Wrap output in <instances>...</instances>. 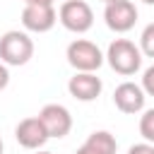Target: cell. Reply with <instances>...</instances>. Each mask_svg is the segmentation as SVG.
I'll list each match as a JSON object with an SVG mask.
<instances>
[{
	"label": "cell",
	"mask_w": 154,
	"mask_h": 154,
	"mask_svg": "<svg viewBox=\"0 0 154 154\" xmlns=\"http://www.w3.org/2000/svg\"><path fill=\"white\" fill-rule=\"evenodd\" d=\"M106 60L111 70H116L123 77H130L142 67V51L130 38H116L106 51Z\"/></svg>",
	"instance_id": "cell-1"
},
{
	"label": "cell",
	"mask_w": 154,
	"mask_h": 154,
	"mask_svg": "<svg viewBox=\"0 0 154 154\" xmlns=\"http://www.w3.org/2000/svg\"><path fill=\"white\" fill-rule=\"evenodd\" d=\"M34 55V41L26 31H7L0 36V60L5 65H12V67H19V65H26Z\"/></svg>",
	"instance_id": "cell-2"
},
{
	"label": "cell",
	"mask_w": 154,
	"mask_h": 154,
	"mask_svg": "<svg viewBox=\"0 0 154 154\" xmlns=\"http://www.w3.org/2000/svg\"><path fill=\"white\" fill-rule=\"evenodd\" d=\"M65 58L67 63L77 70V72H96L101 65H103V53L96 43L87 41V38H77L67 46L65 51Z\"/></svg>",
	"instance_id": "cell-3"
},
{
	"label": "cell",
	"mask_w": 154,
	"mask_h": 154,
	"mask_svg": "<svg viewBox=\"0 0 154 154\" xmlns=\"http://www.w3.org/2000/svg\"><path fill=\"white\" fill-rule=\"evenodd\" d=\"M58 19L67 31L84 34L94 24V12L84 0H65L58 10Z\"/></svg>",
	"instance_id": "cell-4"
},
{
	"label": "cell",
	"mask_w": 154,
	"mask_h": 154,
	"mask_svg": "<svg viewBox=\"0 0 154 154\" xmlns=\"http://www.w3.org/2000/svg\"><path fill=\"white\" fill-rule=\"evenodd\" d=\"M103 19H106V26L116 34H125L135 26L137 22V7L132 0H116V2H108L106 10H103Z\"/></svg>",
	"instance_id": "cell-5"
},
{
	"label": "cell",
	"mask_w": 154,
	"mask_h": 154,
	"mask_svg": "<svg viewBox=\"0 0 154 154\" xmlns=\"http://www.w3.org/2000/svg\"><path fill=\"white\" fill-rule=\"evenodd\" d=\"M55 22H58V12L53 5H24L22 10V24L26 31L46 34L55 26Z\"/></svg>",
	"instance_id": "cell-6"
},
{
	"label": "cell",
	"mask_w": 154,
	"mask_h": 154,
	"mask_svg": "<svg viewBox=\"0 0 154 154\" xmlns=\"http://www.w3.org/2000/svg\"><path fill=\"white\" fill-rule=\"evenodd\" d=\"M144 101H147V94L142 89V84H135V82H123L116 87L113 91V103L120 113H128V116H135L144 108Z\"/></svg>",
	"instance_id": "cell-7"
},
{
	"label": "cell",
	"mask_w": 154,
	"mask_h": 154,
	"mask_svg": "<svg viewBox=\"0 0 154 154\" xmlns=\"http://www.w3.org/2000/svg\"><path fill=\"white\" fill-rule=\"evenodd\" d=\"M14 137L24 149H41L48 142V130L38 116H31V118H24L17 123Z\"/></svg>",
	"instance_id": "cell-8"
},
{
	"label": "cell",
	"mask_w": 154,
	"mask_h": 154,
	"mask_svg": "<svg viewBox=\"0 0 154 154\" xmlns=\"http://www.w3.org/2000/svg\"><path fill=\"white\" fill-rule=\"evenodd\" d=\"M38 118L43 120V125L48 130V137H58L60 140L72 130V116L63 103H46L41 108Z\"/></svg>",
	"instance_id": "cell-9"
},
{
	"label": "cell",
	"mask_w": 154,
	"mask_h": 154,
	"mask_svg": "<svg viewBox=\"0 0 154 154\" xmlns=\"http://www.w3.org/2000/svg\"><path fill=\"white\" fill-rule=\"evenodd\" d=\"M101 89H103V84L94 72H75V77H70V82H67L70 96L77 101H84V103L99 99Z\"/></svg>",
	"instance_id": "cell-10"
},
{
	"label": "cell",
	"mask_w": 154,
	"mask_h": 154,
	"mask_svg": "<svg viewBox=\"0 0 154 154\" xmlns=\"http://www.w3.org/2000/svg\"><path fill=\"white\" fill-rule=\"evenodd\" d=\"M118 142L108 130H94L87 142L77 149V154H116Z\"/></svg>",
	"instance_id": "cell-11"
},
{
	"label": "cell",
	"mask_w": 154,
	"mask_h": 154,
	"mask_svg": "<svg viewBox=\"0 0 154 154\" xmlns=\"http://www.w3.org/2000/svg\"><path fill=\"white\" fill-rule=\"evenodd\" d=\"M140 51H142V55L154 58V22L147 24L140 34Z\"/></svg>",
	"instance_id": "cell-12"
},
{
	"label": "cell",
	"mask_w": 154,
	"mask_h": 154,
	"mask_svg": "<svg viewBox=\"0 0 154 154\" xmlns=\"http://www.w3.org/2000/svg\"><path fill=\"white\" fill-rule=\"evenodd\" d=\"M140 135L144 137V142L154 144V108L142 113V118H140Z\"/></svg>",
	"instance_id": "cell-13"
},
{
	"label": "cell",
	"mask_w": 154,
	"mask_h": 154,
	"mask_svg": "<svg viewBox=\"0 0 154 154\" xmlns=\"http://www.w3.org/2000/svg\"><path fill=\"white\" fill-rule=\"evenodd\" d=\"M142 89L147 96H154V65H149L142 75Z\"/></svg>",
	"instance_id": "cell-14"
},
{
	"label": "cell",
	"mask_w": 154,
	"mask_h": 154,
	"mask_svg": "<svg viewBox=\"0 0 154 154\" xmlns=\"http://www.w3.org/2000/svg\"><path fill=\"white\" fill-rule=\"evenodd\" d=\"M128 154H154V144L152 142H140V144H132L128 149Z\"/></svg>",
	"instance_id": "cell-15"
},
{
	"label": "cell",
	"mask_w": 154,
	"mask_h": 154,
	"mask_svg": "<svg viewBox=\"0 0 154 154\" xmlns=\"http://www.w3.org/2000/svg\"><path fill=\"white\" fill-rule=\"evenodd\" d=\"M7 84H10V72H7V65H5V63H0V91H2Z\"/></svg>",
	"instance_id": "cell-16"
},
{
	"label": "cell",
	"mask_w": 154,
	"mask_h": 154,
	"mask_svg": "<svg viewBox=\"0 0 154 154\" xmlns=\"http://www.w3.org/2000/svg\"><path fill=\"white\" fill-rule=\"evenodd\" d=\"M55 0H24V5H53Z\"/></svg>",
	"instance_id": "cell-17"
},
{
	"label": "cell",
	"mask_w": 154,
	"mask_h": 154,
	"mask_svg": "<svg viewBox=\"0 0 154 154\" xmlns=\"http://www.w3.org/2000/svg\"><path fill=\"white\" fill-rule=\"evenodd\" d=\"M142 2H144V5H154V0H142Z\"/></svg>",
	"instance_id": "cell-18"
},
{
	"label": "cell",
	"mask_w": 154,
	"mask_h": 154,
	"mask_svg": "<svg viewBox=\"0 0 154 154\" xmlns=\"http://www.w3.org/2000/svg\"><path fill=\"white\" fill-rule=\"evenodd\" d=\"M2 152H5V144H2V140H0V154H2Z\"/></svg>",
	"instance_id": "cell-19"
},
{
	"label": "cell",
	"mask_w": 154,
	"mask_h": 154,
	"mask_svg": "<svg viewBox=\"0 0 154 154\" xmlns=\"http://www.w3.org/2000/svg\"><path fill=\"white\" fill-rule=\"evenodd\" d=\"M36 154H53V152H41V149H38V152H36Z\"/></svg>",
	"instance_id": "cell-20"
},
{
	"label": "cell",
	"mask_w": 154,
	"mask_h": 154,
	"mask_svg": "<svg viewBox=\"0 0 154 154\" xmlns=\"http://www.w3.org/2000/svg\"><path fill=\"white\" fill-rule=\"evenodd\" d=\"M101 2H103V5H108V2H116V0H101Z\"/></svg>",
	"instance_id": "cell-21"
}]
</instances>
